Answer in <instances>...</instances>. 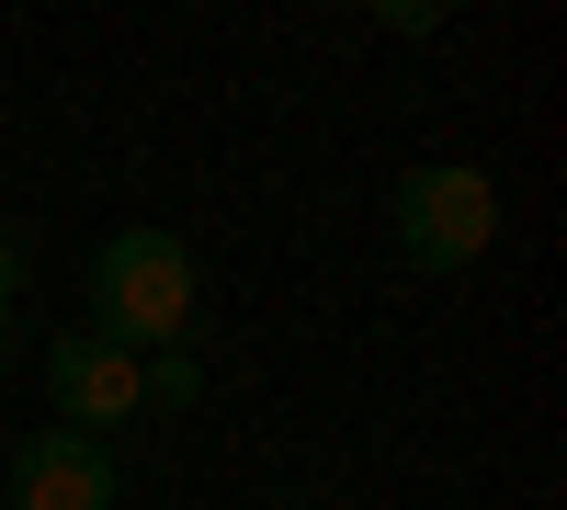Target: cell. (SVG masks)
Wrapping results in <instances>:
<instances>
[{"instance_id": "1", "label": "cell", "mask_w": 567, "mask_h": 510, "mask_svg": "<svg viewBox=\"0 0 567 510\" xmlns=\"http://www.w3.org/2000/svg\"><path fill=\"white\" fill-rule=\"evenodd\" d=\"M194 250L171 239V227H114L103 250H91V341H114V352H171V341H194Z\"/></svg>"}, {"instance_id": "2", "label": "cell", "mask_w": 567, "mask_h": 510, "mask_svg": "<svg viewBox=\"0 0 567 510\" xmlns=\"http://www.w3.org/2000/svg\"><path fill=\"white\" fill-rule=\"evenodd\" d=\"M386 227H398V250H409L420 272H477V261L499 250V181H488L477 159H432V170L398 181Z\"/></svg>"}, {"instance_id": "3", "label": "cell", "mask_w": 567, "mask_h": 510, "mask_svg": "<svg viewBox=\"0 0 567 510\" xmlns=\"http://www.w3.org/2000/svg\"><path fill=\"white\" fill-rule=\"evenodd\" d=\"M45 397H58V431L103 443V431H125L136 408H148V375H136V352L69 330V341H45Z\"/></svg>"}, {"instance_id": "4", "label": "cell", "mask_w": 567, "mask_h": 510, "mask_svg": "<svg viewBox=\"0 0 567 510\" xmlns=\"http://www.w3.org/2000/svg\"><path fill=\"white\" fill-rule=\"evenodd\" d=\"M125 477L91 431H23L12 443V477H0V510H114Z\"/></svg>"}, {"instance_id": "5", "label": "cell", "mask_w": 567, "mask_h": 510, "mask_svg": "<svg viewBox=\"0 0 567 510\" xmlns=\"http://www.w3.org/2000/svg\"><path fill=\"white\" fill-rule=\"evenodd\" d=\"M136 375H148V408H194V397H205V352H194V341H171V352L136 363Z\"/></svg>"}, {"instance_id": "6", "label": "cell", "mask_w": 567, "mask_h": 510, "mask_svg": "<svg viewBox=\"0 0 567 510\" xmlns=\"http://www.w3.org/2000/svg\"><path fill=\"white\" fill-rule=\"evenodd\" d=\"M374 23H386V34H443V12H432V0H386Z\"/></svg>"}, {"instance_id": "7", "label": "cell", "mask_w": 567, "mask_h": 510, "mask_svg": "<svg viewBox=\"0 0 567 510\" xmlns=\"http://www.w3.org/2000/svg\"><path fill=\"white\" fill-rule=\"evenodd\" d=\"M12 295H23V239L0 227V318H12Z\"/></svg>"}, {"instance_id": "8", "label": "cell", "mask_w": 567, "mask_h": 510, "mask_svg": "<svg viewBox=\"0 0 567 510\" xmlns=\"http://www.w3.org/2000/svg\"><path fill=\"white\" fill-rule=\"evenodd\" d=\"M0 375H12V318H0Z\"/></svg>"}]
</instances>
